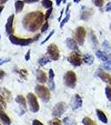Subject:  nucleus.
I'll use <instances>...</instances> for the list:
<instances>
[{
    "mask_svg": "<svg viewBox=\"0 0 111 125\" xmlns=\"http://www.w3.org/2000/svg\"><path fill=\"white\" fill-rule=\"evenodd\" d=\"M42 5L45 9H50L53 6V3L51 0H42Z\"/></svg>",
    "mask_w": 111,
    "mask_h": 125,
    "instance_id": "nucleus-23",
    "label": "nucleus"
},
{
    "mask_svg": "<svg viewBox=\"0 0 111 125\" xmlns=\"http://www.w3.org/2000/svg\"><path fill=\"white\" fill-rule=\"evenodd\" d=\"M67 109V105H66L65 103L64 102H59L54 106L52 114L54 117H60L64 114V112Z\"/></svg>",
    "mask_w": 111,
    "mask_h": 125,
    "instance_id": "nucleus-8",
    "label": "nucleus"
},
{
    "mask_svg": "<svg viewBox=\"0 0 111 125\" xmlns=\"http://www.w3.org/2000/svg\"><path fill=\"white\" fill-rule=\"evenodd\" d=\"M82 106V98L78 94H76L74 98V101L72 103V108L74 110L78 109Z\"/></svg>",
    "mask_w": 111,
    "mask_h": 125,
    "instance_id": "nucleus-13",
    "label": "nucleus"
},
{
    "mask_svg": "<svg viewBox=\"0 0 111 125\" xmlns=\"http://www.w3.org/2000/svg\"><path fill=\"white\" fill-rule=\"evenodd\" d=\"M28 101H29V106H30V110L33 113H37L39 110V104L38 103L37 98L34 94L29 93L27 96Z\"/></svg>",
    "mask_w": 111,
    "mask_h": 125,
    "instance_id": "nucleus-7",
    "label": "nucleus"
},
{
    "mask_svg": "<svg viewBox=\"0 0 111 125\" xmlns=\"http://www.w3.org/2000/svg\"><path fill=\"white\" fill-rule=\"evenodd\" d=\"M64 123L65 124V125H73L74 121H73L72 119H70L69 118H65L64 119Z\"/></svg>",
    "mask_w": 111,
    "mask_h": 125,
    "instance_id": "nucleus-33",
    "label": "nucleus"
},
{
    "mask_svg": "<svg viewBox=\"0 0 111 125\" xmlns=\"http://www.w3.org/2000/svg\"><path fill=\"white\" fill-rule=\"evenodd\" d=\"M90 39H91V41L93 42V44H94V46L98 45V40H97V38L95 37L94 33H93L92 31L90 32Z\"/></svg>",
    "mask_w": 111,
    "mask_h": 125,
    "instance_id": "nucleus-27",
    "label": "nucleus"
},
{
    "mask_svg": "<svg viewBox=\"0 0 111 125\" xmlns=\"http://www.w3.org/2000/svg\"><path fill=\"white\" fill-rule=\"evenodd\" d=\"M10 58H3V59H0V65H3L5 62H8L10 61Z\"/></svg>",
    "mask_w": 111,
    "mask_h": 125,
    "instance_id": "nucleus-37",
    "label": "nucleus"
},
{
    "mask_svg": "<svg viewBox=\"0 0 111 125\" xmlns=\"http://www.w3.org/2000/svg\"><path fill=\"white\" fill-rule=\"evenodd\" d=\"M14 7H15V12H16V13H19L20 12H22V10L23 9L24 2L23 1H21V0L16 1L15 2V4H14Z\"/></svg>",
    "mask_w": 111,
    "mask_h": 125,
    "instance_id": "nucleus-20",
    "label": "nucleus"
},
{
    "mask_svg": "<svg viewBox=\"0 0 111 125\" xmlns=\"http://www.w3.org/2000/svg\"><path fill=\"white\" fill-rule=\"evenodd\" d=\"M50 61H51V60H50L48 58H47V57H43V58H41L39 60V63L41 66H44V65H46V64H47L48 62H49Z\"/></svg>",
    "mask_w": 111,
    "mask_h": 125,
    "instance_id": "nucleus-25",
    "label": "nucleus"
},
{
    "mask_svg": "<svg viewBox=\"0 0 111 125\" xmlns=\"http://www.w3.org/2000/svg\"><path fill=\"white\" fill-rule=\"evenodd\" d=\"M96 56L100 58V60H102V61H104V62L108 61V55H107L105 53H104V52L100 51V50H98V51L96 52Z\"/></svg>",
    "mask_w": 111,
    "mask_h": 125,
    "instance_id": "nucleus-21",
    "label": "nucleus"
},
{
    "mask_svg": "<svg viewBox=\"0 0 111 125\" xmlns=\"http://www.w3.org/2000/svg\"><path fill=\"white\" fill-rule=\"evenodd\" d=\"M93 11L92 9H89V8H86L85 9L83 10L82 13H81V16H80V19L82 20H84V21H87L91 18V16L93 15Z\"/></svg>",
    "mask_w": 111,
    "mask_h": 125,
    "instance_id": "nucleus-12",
    "label": "nucleus"
},
{
    "mask_svg": "<svg viewBox=\"0 0 111 125\" xmlns=\"http://www.w3.org/2000/svg\"><path fill=\"white\" fill-rule=\"evenodd\" d=\"M64 84L68 88H74L76 85V82H77V78H76V74L73 71H68L64 74Z\"/></svg>",
    "mask_w": 111,
    "mask_h": 125,
    "instance_id": "nucleus-3",
    "label": "nucleus"
},
{
    "mask_svg": "<svg viewBox=\"0 0 111 125\" xmlns=\"http://www.w3.org/2000/svg\"><path fill=\"white\" fill-rule=\"evenodd\" d=\"M48 23L46 22V23L43 25V27L41 28V33H44V32H46L48 30Z\"/></svg>",
    "mask_w": 111,
    "mask_h": 125,
    "instance_id": "nucleus-34",
    "label": "nucleus"
},
{
    "mask_svg": "<svg viewBox=\"0 0 111 125\" xmlns=\"http://www.w3.org/2000/svg\"><path fill=\"white\" fill-rule=\"evenodd\" d=\"M54 32H55V31H54V30H53V31H52V32H51V33H49V34H48V35L47 36V38H46V39H44V41H43V42H42V43H41V44H44V43H46V42H47V41H48V39H50V38H51V36H52V35H53V34L54 33Z\"/></svg>",
    "mask_w": 111,
    "mask_h": 125,
    "instance_id": "nucleus-35",
    "label": "nucleus"
},
{
    "mask_svg": "<svg viewBox=\"0 0 111 125\" xmlns=\"http://www.w3.org/2000/svg\"><path fill=\"white\" fill-rule=\"evenodd\" d=\"M29 59H30V49L28 50L27 53H26V55H25V60H26V61H29Z\"/></svg>",
    "mask_w": 111,
    "mask_h": 125,
    "instance_id": "nucleus-40",
    "label": "nucleus"
},
{
    "mask_svg": "<svg viewBox=\"0 0 111 125\" xmlns=\"http://www.w3.org/2000/svg\"><path fill=\"white\" fill-rule=\"evenodd\" d=\"M85 35H86L85 29H84V28L81 27V26L78 27L74 32V40H75V41L77 42V43H78L79 45H83V44H84Z\"/></svg>",
    "mask_w": 111,
    "mask_h": 125,
    "instance_id": "nucleus-4",
    "label": "nucleus"
},
{
    "mask_svg": "<svg viewBox=\"0 0 111 125\" xmlns=\"http://www.w3.org/2000/svg\"><path fill=\"white\" fill-rule=\"evenodd\" d=\"M15 100H16V102H17L18 104L21 106V108H23V110H26V100H25V98H24L23 96L18 95L17 97H16Z\"/></svg>",
    "mask_w": 111,
    "mask_h": 125,
    "instance_id": "nucleus-17",
    "label": "nucleus"
},
{
    "mask_svg": "<svg viewBox=\"0 0 111 125\" xmlns=\"http://www.w3.org/2000/svg\"><path fill=\"white\" fill-rule=\"evenodd\" d=\"M19 73H20V75L22 76L23 78H25L26 76H27V71L26 70H20L19 71Z\"/></svg>",
    "mask_w": 111,
    "mask_h": 125,
    "instance_id": "nucleus-38",
    "label": "nucleus"
},
{
    "mask_svg": "<svg viewBox=\"0 0 111 125\" xmlns=\"http://www.w3.org/2000/svg\"><path fill=\"white\" fill-rule=\"evenodd\" d=\"M69 18H70V14H69V13H68V14H66V17L64 18V19H63V21L61 22V23H60V29H63L64 24H65L68 20H69Z\"/></svg>",
    "mask_w": 111,
    "mask_h": 125,
    "instance_id": "nucleus-30",
    "label": "nucleus"
},
{
    "mask_svg": "<svg viewBox=\"0 0 111 125\" xmlns=\"http://www.w3.org/2000/svg\"><path fill=\"white\" fill-rule=\"evenodd\" d=\"M39 38H40V34H39V33H38L37 35H36L35 37H34L33 39V41H37V40L39 39Z\"/></svg>",
    "mask_w": 111,
    "mask_h": 125,
    "instance_id": "nucleus-44",
    "label": "nucleus"
},
{
    "mask_svg": "<svg viewBox=\"0 0 111 125\" xmlns=\"http://www.w3.org/2000/svg\"><path fill=\"white\" fill-rule=\"evenodd\" d=\"M44 16L41 12H32L23 17V25L26 30L29 32H36L41 27Z\"/></svg>",
    "mask_w": 111,
    "mask_h": 125,
    "instance_id": "nucleus-1",
    "label": "nucleus"
},
{
    "mask_svg": "<svg viewBox=\"0 0 111 125\" xmlns=\"http://www.w3.org/2000/svg\"><path fill=\"white\" fill-rule=\"evenodd\" d=\"M93 3H94V5L96 7H99V8H101L103 5H104V0H92Z\"/></svg>",
    "mask_w": 111,
    "mask_h": 125,
    "instance_id": "nucleus-29",
    "label": "nucleus"
},
{
    "mask_svg": "<svg viewBox=\"0 0 111 125\" xmlns=\"http://www.w3.org/2000/svg\"><path fill=\"white\" fill-rule=\"evenodd\" d=\"M5 76V73L3 70H0V79H2Z\"/></svg>",
    "mask_w": 111,
    "mask_h": 125,
    "instance_id": "nucleus-43",
    "label": "nucleus"
},
{
    "mask_svg": "<svg viewBox=\"0 0 111 125\" xmlns=\"http://www.w3.org/2000/svg\"><path fill=\"white\" fill-rule=\"evenodd\" d=\"M106 62H109L111 63V53L108 54V61H106Z\"/></svg>",
    "mask_w": 111,
    "mask_h": 125,
    "instance_id": "nucleus-46",
    "label": "nucleus"
},
{
    "mask_svg": "<svg viewBox=\"0 0 111 125\" xmlns=\"http://www.w3.org/2000/svg\"><path fill=\"white\" fill-rule=\"evenodd\" d=\"M13 19H14V15L13 14L10 15L7 20V23H6L5 30H6V33H7V34H9V35H11L13 33Z\"/></svg>",
    "mask_w": 111,
    "mask_h": 125,
    "instance_id": "nucleus-10",
    "label": "nucleus"
},
{
    "mask_svg": "<svg viewBox=\"0 0 111 125\" xmlns=\"http://www.w3.org/2000/svg\"><path fill=\"white\" fill-rule=\"evenodd\" d=\"M48 125H62V122L58 118H54L48 122Z\"/></svg>",
    "mask_w": 111,
    "mask_h": 125,
    "instance_id": "nucleus-26",
    "label": "nucleus"
},
{
    "mask_svg": "<svg viewBox=\"0 0 111 125\" xmlns=\"http://www.w3.org/2000/svg\"><path fill=\"white\" fill-rule=\"evenodd\" d=\"M7 1H8V0H0V5H2V4H3V3H5Z\"/></svg>",
    "mask_w": 111,
    "mask_h": 125,
    "instance_id": "nucleus-48",
    "label": "nucleus"
},
{
    "mask_svg": "<svg viewBox=\"0 0 111 125\" xmlns=\"http://www.w3.org/2000/svg\"><path fill=\"white\" fill-rule=\"evenodd\" d=\"M80 1H81V0H74V3H79Z\"/></svg>",
    "mask_w": 111,
    "mask_h": 125,
    "instance_id": "nucleus-50",
    "label": "nucleus"
},
{
    "mask_svg": "<svg viewBox=\"0 0 111 125\" xmlns=\"http://www.w3.org/2000/svg\"><path fill=\"white\" fill-rule=\"evenodd\" d=\"M96 113H97V116H98L99 119L101 121L102 123H104V124H107V123H108L107 117H106V115L104 114V113L103 112V111L100 110V109H97Z\"/></svg>",
    "mask_w": 111,
    "mask_h": 125,
    "instance_id": "nucleus-19",
    "label": "nucleus"
},
{
    "mask_svg": "<svg viewBox=\"0 0 111 125\" xmlns=\"http://www.w3.org/2000/svg\"><path fill=\"white\" fill-rule=\"evenodd\" d=\"M105 11H107V12L111 11V3H109L108 4H107L106 9H105Z\"/></svg>",
    "mask_w": 111,
    "mask_h": 125,
    "instance_id": "nucleus-42",
    "label": "nucleus"
},
{
    "mask_svg": "<svg viewBox=\"0 0 111 125\" xmlns=\"http://www.w3.org/2000/svg\"><path fill=\"white\" fill-rule=\"evenodd\" d=\"M103 67H104V68H106V69L110 70V71H111V63H110V62H106V63H104V65H103Z\"/></svg>",
    "mask_w": 111,
    "mask_h": 125,
    "instance_id": "nucleus-36",
    "label": "nucleus"
},
{
    "mask_svg": "<svg viewBox=\"0 0 111 125\" xmlns=\"http://www.w3.org/2000/svg\"><path fill=\"white\" fill-rule=\"evenodd\" d=\"M9 40L13 44L20 46H27L33 42V39H20L14 35H9Z\"/></svg>",
    "mask_w": 111,
    "mask_h": 125,
    "instance_id": "nucleus-6",
    "label": "nucleus"
},
{
    "mask_svg": "<svg viewBox=\"0 0 111 125\" xmlns=\"http://www.w3.org/2000/svg\"><path fill=\"white\" fill-rule=\"evenodd\" d=\"M68 61L74 65V67H78V66L81 65L82 63V59L80 58V54L77 53V52H73L70 54V56L68 58Z\"/></svg>",
    "mask_w": 111,
    "mask_h": 125,
    "instance_id": "nucleus-9",
    "label": "nucleus"
},
{
    "mask_svg": "<svg viewBox=\"0 0 111 125\" xmlns=\"http://www.w3.org/2000/svg\"><path fill=\"white\" fill-rule=\"evenodd\" d=\"M48 74H49V80H48V84H49V87H50V89L51 90H54V87H55V84H54V73L53 71V69H49L48 71Z\"/></svg>",
    "mask_w": 111,
    "mask_h": 125,
    "instance_id": "nucleus-18",
    "label": "nucleus"
},
{
    "mask_svg": "<svg viewBox=\"0 0 111 125\" xmlns=\"http://www.w3.org/2000/svg\"><path fill=\"white\" fill-rule=\"evenodd\" d=\"M66 44H67L68 48H70L72 50H78V44L77 42L74 39H70V38H68L66 39Z\"/></svg>",
    "mask_w": 111,
    "mask_h": 125,
    "instance_id": "nucleus-14",
    "label": "nucleus"
},
{
    "mask_svg": "<svg viewBox=\"0 0 111 125\" xmlns=\"http://www.w3.org/2000/svg\"><path fill=\"white\" fill-rule=\"evenodd\" d=\"M3 6H1V5H0V13H1V12L3 11Z\"/></svg>",
    "mask_w": 111,
    "mask_h": 125,
    "instance_id": "nucleus-49",
    "label": "nucleus"
},
{
    "mask_svg": "<svg viewBox=\"0 0 111 125\" xmlns=\"http://www.w3.org/2000/svg\"><path fill=\"white\" fill-rule=\"evenodd\" d=\"M110 30H111V24H110Z\"/></svg>",
    "mask_w": 111,
    "mask_h": 125,
    "instance_id": "nucleus-51",
    "label": "nucleus"
},
{
    "mask_svg": "<svg viewBox=\"0 0 111 125\" xmlns=\"http://www.w3.org/2000/svg\"><path fill=\"white\" fill-rule=\"evenodd\" d=\"M102 45L104 49L107 50V51H108V50H111V44L109 43V41H107V40H105V41L103 43Z\"/></svg>",
    "mask_w": 111,
    "mask_h": 125,
    "instance_id": "nucleus-31",
    "label": "nucleus"
},
{
    "mask_svg": "<svg viewBox=\"0 0 111 125\" xmlns=\"http://www.w3.org/2000/svg\"><path fill=\"white\" fill-rule=\"evenodd\" d=\"M83 60H84V62H85V63H87V64H89V65H90V64H92L93 62H94V57H93L91 54L86 53L85 55L84 56V58H83Z\"/></svg>",
    "mask_w": 111,
    "mask_h": 125,
    "instance_id": "nucleus-22",
    "label": "nucleus"
},
{
    "mask_svg": "<svg viewBox=\"0 0 111 125\" xmlns=\"http://www.w3.org/2000/svg\"><path fill=\"white\" fill-rule=\"evenodd\" d=\"M98 76L101 78L104 82H105L109 84H111V75L110 74L107 73L103 71V70L100 69L98 71Z\"/></svg>",
    "mask_w": 111,
    "mask_h": 125,
    "instance_id": "nucleus-11",
    "label": "nucleus"
},
{
    "mask_svg": "<svg viewBox=\"0 0 111 125\" xmlns=\"http://www.w3.org/2000/svg\"><path fill=\"white\" fill-rule=\"evenodd\" d=\"M47 52L49 55V57L51 59H53L54 61H57V60L59 59L60 54H59V50H58V48L57 47L56 44L51 43L48 46L47 48Z\"/></svg>",
    "mask_w": 111,
    "mask_h": 125,
    "instance_id": "nucleus-5",
    "label": "nucleus"
},
{
    "mask_svg": "<svg viewBox=\"0 0 111 125\" xmlns=\"http://www.w3.org/2000/svg\"><path fill=\"white\" fill-rule=\"evenodd\" d=\"M62 1L63 0H56V4H57V6H59L60 3H62Z\"/></svg>",
    "mask_w": 111,
    "mask_h": 125,
    "instance_id": "nucleus-47",
    "label": "nucleus"
},
{
    "mask_svg": "<svg viewBox=\"0 0 111 125\" xmlns=\"http://www.w3.org/2000/svg\"><path fill=\"white\" fill-rule=\"evenodd\" d=\"M0 39H1V35H0Z\"/></svg>",
    "mask_w": 111,
    "mask_h": 125,
    "instance_id": "nucleus-52",
    "label": "nucleus"
},
{
    "mask_svg": "<svg viewBox=\"0 0 111 125\" xmlns=\"http://www.w3.org/2000/svg\"><path fill=\"white\" fill-rule=\"evenodd\" d=\"M37 80L41 83H44L47 81V76L46 73L42 70H37Z\"/></svg>",
    "mask_w": 111,
    "mask_h": 125,
    "instance_id": "nucleus-15",
    "label": "nucleus"
},
{
    "mask_svg": "<svg viewBox=\"0 0 111 125\" xmlns=\"http://www.w3.org/2000/svg\"><path fill=\"white\" fill-rule=\"evenodd\" d=\"M52 11H53V7L48 9V11L46 12L45 16H44V20H48V18L50 17V15H51V13H52Z\"/></svg>",
    "mask_w": 111,
    "mask_h": 125,
    "instance_id": "nucleus-32",
    "label": "nucleus"
},
{
    "mask_svg": "<svg viewBox=\"0 0 111 125\" xmlns=\"http://www.w3.org/2000/svg\"><path fill=\"white\" fill-rule=\"evenodd\" d=\"M105 94L109 101L111 102V87H106L105 88Z\"/></svg>",
    "mask_w": 111,
    "mask_h": 125,
    "instance_id": "nucleus-28",
    "label": "nucleus"
},
{
    "mask_svg": "<svg viewBox=\"0 0 111 125\" xmlns=\"http://www.w3.org/2000/svg\"><path fill=\"white\" fill-rule=\"evenodd\" d=\"M39 0H23L24 3H37Z\"/></svg>",
    "mask_w": 111,
    "mask_h": 125,
    "instance_id": "nucleus-39",
    "label": "nucleus"
},
{
    "mask_svg": "<svg viewBox=\"0 0 111 125\" xmlns=\"http://www.w3.org/2000/svg\"><path fill=\"white\" fill-rule=\"evenodd\" d=\"M0 120L5 125H10V124H11V120L9 118V116L2 110H0Z\"/></svg>",
    "mask_w": 111,
    "mask_h": 125,
    "instance_id": "nucleus-16",
    "label": "nucleus"
},
{
    "mask_svg": "<svg viewBox=\"0 0 111 125\" xmlns=\"http://www.w3.org/2000/svg\"><path fill=\"white\" fill-rule=\"evenodd\" d=\"M32 125H44V124H42L41 122H39V120L34 119V120L33 121V124H32Z\"/></svg>",
    "mask_w": 111,
    "mask_h": 125,
    "instance_id": "nucleus-41",
    "label": "nucleus"
},
{
    "mask_svg": "<svg viewBox=\"0 0 111 125\" xmlns=\"http://www.w3.org/2000/svg\"><path fill=\"white\" fill-rule=\"evenodd\" d=\"M0 125H1V124H0Z\"/></svg>",
    "mask_w": 111,
    "mask_h": 125,
    "instance_id": "nucleus-53",
    "label": "nucleus"
},
{
    "mask_svg": "<svg viewBox=\"0 0 111 125\" xmlns=\"http://www.w3.org/2000/svg\"><path fill=\"white\" fill-rule=\"evenodd\" d=\"M83 124L84 125H96L95 123L89 117H85V118H83Z\"/></svg>",
    "mask_w": 111,
    "mask_h": 125,
    "instance_id": "nucleus-24",
    "label": "nucleus"
},
{
    "mask_svg": "<svg viewBox=\"0 0 111 125\" xmlns=\"http://www.w3.org/2000/svg\"><path fill=\"white\" fill-rule=\"evenodd\" d=\"M64 9H62L61 10V13H60V16H59V18H58V22L61 21L62 16H63V14H64Z\"/></svg>",
    "mask_w": 111,
    "mask_h": 125,
    "instance_id": "nucleus-45",
    "label": "nucleus"
},
{
    "mask_svg": "<svg viewBox=\"0 0 111 125\" xmlns=\"http://www.w3.org/2000/svg\"><path fill=\"white\" fill-rule=\"evenodd\" d=\"M35 93L37 94V95L44 102H48V100L50 99V92L45 86L39 85V84L36 85Z\"/></svg>",
    "mask_w": 111,
    "mask_h": 125,
    "instance_id": "nucleus-2",
    "label": "nucleus"
}]
</instances>
